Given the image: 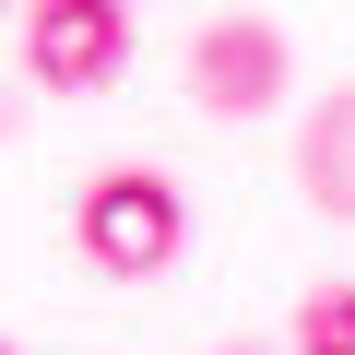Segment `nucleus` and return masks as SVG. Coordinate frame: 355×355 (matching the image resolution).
<instances>
[{
    "instance_id": "nucleus-1",
    "label": "nucleus",
    "mask_w": 355,
    "mask_h": 355,
    "mask_svg": "<svg viewBox=\"0 0 355 355\" xmlns=\"http://www.w3.org/2000/svg\"><path fill=\"white\" fill-rule=\"evenodd\" d=\"M190 237V202H178L166 166H95L83 202H71V249L107 272V284H154Z\"/></svg>"
},
{
    "instance_id": "nucleus-2",
    "label": "nucleus",
    "mask_w": 355,
    "mask_h": 355,
    "mask_svg": "<svg viewBox=\"0 0 355 355\" xmlns=\"http://www.w3.org/2000/svg\"><path fill=\"white\" fill-rule=\"evenodd\" d=\"M284 83H296V48L272 12H214L190 36V107L202 119H261V107H284Z\"/></svg>"
},
{
    "instance_id": "nucleus-3",
    "label": "nucleus",
    "mask_w": 355,
    "mask_h": 355,
    "mask_svg": "<svg viewBox=\"0 0 355 355\" xmlns=\"http://www.w3.org/2000/svg\"><path fill=\"white\" fill-rule=\"evenodd\" d=\"M24 71L48 95H107L130 71V0H24Z\"/></svg>"
},
{
    "instance_id": "nucleus-4",
    "label": "nucleus",
    "mask_w": 355,
    "mask_h": 355,
    "mask_svg": "<svg viewBox=\"0 0 355 355\" xmlns=\"http://www.w3.org/2000/svg\"><path fill=\"white\" fill-rule=\"evenodd\" d=\"M296 190H308V214L355 225V83H331V95L308 107V130H296Z\"/></svg>"
},
{
    "instance_id": "nucleus-5",
    "label": "nucleus",
    "mask_w": 355,
    "mask_h": 355,
    "mask_svg": "<svg viewBox=\"0 0 355 355\" xmlns=\"http://www.w3.org/2000/svg\"><path fill=\"white\" fill-rule=\"evenodd\" d=\"M296 355H355V284H308L296 296Z\"/></svg>"
},
{
    "instance_id": "nucleus-6",
    "label": "nucleus",
    "mask_w": 355,
    "mask_h": 355,
    "mask_svg": "<svg viewBox=\"0 0 355 355\" xmlns=\"http://www.w3.org/2000/svg\"><path fill=\"white\" fill-rule=\"evenodd\" d=\"M225 355H261V343H225Z\"/></svg>"
},
{
    "instance_id": "nucleus-7",
    "label": "nucleus",
    "mask_w": 355,
    "mask_h": 355,
    "mask_svg": "<svg viewBox=\"0 0 355 355\" xmlns=\"http://www.w3.org/2000/svg\"><path fill=\"white\" fill-rule=\"evenodd\" d=\"M0 12H24V0H0Z\"/></svg>"
},
{
    "instance_id": "nucleus-8",
    "label": "nucleus",
    "mask_w": 355,
    "mask_h": 355,
    "mask_svg": "<svg viewBox=\"0 0 355 355\" xmlns=\"http://www.w3.org/2000/svg\"><path fill=\"white\" fill-rule=\"evenodd\" d=\"M0 355H24V343H0Z\"/></svg>"
}]
</instances>
